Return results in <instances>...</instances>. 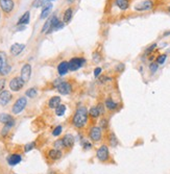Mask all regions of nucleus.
<instances>
[{
    "label": "nucleus",
    "instance_id": "obj_10",
    "mask_svg": "<svg viewBox=\"0 0 170 174\" xmlns=\"http://www.w3.org/2000/svg\"><path fill=\"white\" fill-rule=\"evenodd\" d=\"M20 77L24 80V82H29L30 77H32V66L30 64H24L22 68H21Z\"/></svg>",
    "mask_w": 170,
    "mask_h": 174
},
{
    "label": "nucleus",
    "instance_id": "obj_51",
    "mask_svg": "<svg viewBox=\"0 0 170 174\" xmlns=\"http://www.w3.org/2000/svg\"><path fill=\"white\" fill-rule=\"evenodd\" d=\"M0 75H1V74H0Z\"/></svg>",
    "mask_w": 170,
    "mask_h": 174
},
{
    "label": "nucleus",
    "instance_id": "obj_30",
    "mask_svg": "<svg viewBox=\"0 0 170 174\" xmlns=\"http://www.w3.org/2000/svg\"><path fill=\"white\" fill-rule=\"evenodd\" d=\"M166 60H167V53H162V54H159L156 58V63L159 65H164L166 63Z\"/></svg>",
    "mask_w": 170,
    "mask_h": 174
},
{
    "label": "nucleus",
    "instance_id": "obj_35",
    "mask_svg": "<svg viewBox=\"0 0 170 174\" xmlns=\"http://www.w3.org/2000/svg\"><path fill=\"white\" fill-rule=\"evenodd\" d=\"M108 126H109V121L106 118H102L100 121H99V127L101 129H107Z\"/></svg>",
    "mask_w": 170,
    "mask_h": 174
},
{
    "label": "nucleus",
    "instance_id": "obj_17",
    "mask_svg": "<svg viewBox=\"0 0 170 174\" xmlns=\"http://www.w3.org/2000/svg\"><path fill=\"white\" fill-rule=\"evenodd\" d=\"M69 72V64L66 61L61 62L60 64L58 65V73L60 76H64Z\"/></svg>",
    "mask_w": 170,
    "mask_h": 174
},
{
    "label": "nucleus",
    "instance_id": "obj_11",
    "mask_svg": "<svg viewBox=\"0 0 170 174\" xmlns=\"http://www.w3.org/2000/svg\"><path fill=\"white\" fill-rule=\"evenodd\" d=\"M57 90L61 95H68V94H70L71 91H72V86H71L70 82L64 80V82H62L60 85L57 87Z\"/></svg>",
    "mask_w": 170,
    "mask_h": 174
},
{
    "label": "nucleus",
    "instance_id": "obj_28",
    "mask_svg": "<svg viewBox=\"0 0 170 174\" xmlns=\"http://www.w3.org/2000/svg\"><path fill=\"white\" fill-rule=\"evenodd\" d=\"M109 143L112 147H116L118 145V140H117V137L114 132H111L109 135Z\"/></svg>",
    "mask_w": 170,
    "mask_h": 174
},
{
    "label": "nucleus",
    "instance_id": "obj_46",
    "mask_svg": "<svg viewBox=\"0 0 170 174\" xmlns=\"http://www.w3.org/2000/svg\"><path fill=\"white\" fill-rule=\"evenodd\" d=\"M164 37H167V36H170V30L169 32H164V35H163Z\"/></svg>",
    "mask_w": 170,
    "mask_h": 174
},
{
    "label": "nucleus",
    "instance_id": "obj_22",
    "mask_svg": "<svg viewBox=\"0 0 170 174\" xmlns=\"http://www.w3.org/2000/svg\"><path fill=\"white\" fill-rule=\"evenodd\" d=\"M114 3L120 11H126L129 7V0H115Z\"/></svg>",
    "mask_w": 170,
    "mask_h": 174
},
{
    "label": "nucleus",
    "instance_id": "obj_49",
    "mask_svg": "<svg viewBox=\"0 0 170 174\" xmlns=\"http://www.w3.org/2000/svg\"><path fill=\"white\" fill-rule=\"evenodd\" d=\"M168 11H169V13H170V7H168Z\"/></svg>",
    "mask_w": 170,
    "mask_h": 174
},
{
    "label": "nucleus",
    "instance_id": "obj_24",
    "mask_svg": "<svg viewBox=\"0 0 170 174\" xmlns=\"http://www.w3.org/2000/svg\"><path fill=\"white\" fill-rule=\"evenodd\" d=\"M72 16H73V10L72 7H68L65 10L64 12V15H63V22L65 24L69 23L71 19H72Z\"/></svg>",
    "mask_w": 170,
    "mask_h": 174
},
{
    "label": "nucleus",
    "instance_id": "obj_2",
    "mask_svg": "<svg viewBox=\"0 0 170 174\" xmlns=\"http://www.w3.org/2000/svg\"><path fill=\"white\" fill-rule=\"evenodd\" d=\"M12 71V66L8 63V57L4 51H0V74L7 76Z\"/></svg>",
    "mask_w": 170,
    "mask_h": 174
},
{
    "label": "nucleus",
    "instance_id": "obj_39",
    "mask_svg": "<svg viewBox=\"0 0 170 174\" xmlns=\"http://www.w3.org/2000/svg\"><path fill=\"white\" fill-rule=\"evenodd\" d=\"M53 146H54L55 149H60V150H61V148H64V144H63L62 139L61 140H57V141L53 143Z\"/></svg>",
    "mask_w": 170,
    "mask_h": 174
},
{
    "label": "nucleus",
    "instance_id": "obj_43",
    "mask_svg": "<svg viewBox=\"0 0 170 174\" xmlns=\"http://www.w3.org/2000/svg\"><path fill=\"white\" fill-rule=\"evenodd\" d=\"M62 82H64V79H62V78H57V79H54L53 80V82H52V86L54 87V88H57V87L60 85V83Z\"/></svg>",
    "mask_w": 170,
    "mask_h": 174
},
{
    "label": "nucleus",
    "instance_id": "obj_45",
    "mask_svg": "<svg viewBox=\"0 0 170 174\" xmlns=\"http://www.w3.org/2000/svg\"><path fill=\"white\" fill-rule=\"evenodd\" d=\"M123 70H124V65H123V64H119L118 66L116 67L117 72H122Z\"/></svg>",
    "mask_w": 170,
    "mask_h": 174
},
{
    "label": "nucleus",
    "instance_id": "obj_27",
    "mask_svg": "<svg viewBox=\"0 0 170 174\" xmlns=\"http://www.w3.org/2000/svg\"><path fill=\"white\" fill-rule=\"evenodd\" d=\"M89 116L91 118H93V119H97V118L100 116V113H99V111H98L97 107H92L90 110H89Z\"/></svg>",
    "mask_w": 170,
    "mask_h": 174
},
{
    "label": "nucleus",
    "instance_id": "obj_36",
    "mask_svg": "<svg viewBox=\"0 0 170 174\" xmlns=\"http://www.w3.org/2000/svg\"><path fill=\"white\" fill-rule=\"evenodd\" d=\"M82 145L85 150H89V149L92 148V144L89 142V140H82Z\"/></svg>",
    "mask_w": 170,
    "mask_h": 174
},
{
    "label": "nucleus",
    "instance_id": "obj_29",
    "mask_svg": "<svg viewBox=\"0 0 170 174\" xmlns=\"http://www.w3.org/2000/svg\"><path fill=\"white\" fill-rule=\"evenodd\" d=\"M50 27H51V17L48 18L47 21L44 23V25H43V27H42L41 32L42 33H48L49 30H50Z\"/></svg>",
    "mask_w": 170,
    "mask_h": 174
},
{
    "label": "nucleus",
    "instance_id": "obj_41",
    "mask_svg": "<svg viewBox=\"0 0 170 174\" xmlns=\"http://www.w3.org/2000/svg\"><path fill=\"white\" fill-rule=\"evenodd\" d=\"M101 72H102V69H101L100 67L95 68V69H94V77H95V78H98V77L100 76Z\"/></svg>",
    "mask_w": 170,
    "mask_h": 174
},
{
    "label": "nucleus",
    "instance_id": "obj_20",
    "mask_svg": "<svg viewBox=\"0 0 170 174\" xmlns=\"http://www.w3.org/2000/svg\"><path fill=\"white\" fill-rule=\"evenodd\" d=\"M48 157L50 158V160L52 161H58V160H60V158L62 157V155H63V152H62L60 149H50V150L48 151Z\"/></svg>",
    "mask_w": 170,
    "mask_h": 174
},
{
    "label": "nucleus",
    "instance_id": "obj_34",
    "mask_svg": "<svg viewBox=\"0 0 170 174\" xmlns=\"http://www.w3.org/2000/svg\"><path fill=\"white\" fill-rule=\"evenodd\" d=\"M11 128H12L11 125H8V124H4V126L2 127V132H1V135H2V137H3V138L8 136V133L10 132Z\"/></svg>",
    "mask_w": 170,
    "mask_h": 174
},
{
    "label": "nucleus",
    "instance_id": "obj_12",
    "mask_svg": "<svg viewBox=\"0 0 170 174\" xmlns=\"http://www.w3.org/2000/svg\"><path fill=\"white\" fill-rule=\"evenodd\" d=\"M43 10H42V13L40 15V19L41 20H44V19H47V17L50 15L51 11H52V7H53V4H52V2H49V1H45L44 3L42 5Z\"/></svg>",
    "mask_w": 170,
    "mask_h": 174
},
{
    "label": "nucleus",
    "instance_id": "obj_23",
    "mask_svg": "<svg viewBox=\"0 0 170 174\" xmlns=\"http://www.w3.org/2000/svg\"><path fill=\"white\" fill-rule=\"evenodd\" d=\"M62 99L60 96H52V97L48 100V107L49 108H54L58 107V104H61Z\"/></svg>",
    "mask_w": 170,
    "mask_h": 174
},
{
    "label": "nucleus",
    "instance_id": "obj_31",
    "mask_svg": "<svg viewBox=\"0 0 170 174\" xmlns=\"http://www.w3.org/2000/svg\"><path fill=\"white\" fill-rule=\"evenodd\" d=\"M63 132V126L62 125H58L54 127V129L52 130V136L53 137H58Z\"/></svg>",
    "mask_w": 170,
    "mask_h": 174
},
{
    "label": "nucleus",
    "instance_id": "obj_38",
    "mask_svg": "<svg viewBox=\"0 0 170 174\" xmlns=\"http://www.w3.org/2000/svg\"><path fill=\"white\" fill-rule=\"evenodd\" d=\"M45 0H33L32 1V7L38 8L40 7H42L43 3H44Z\"/></svg>",
    "mask_w": 170,
    "mask_h": 174
},
{
    "label": "nucleus",
    "instance_id": "obj_18",
    "mask_svg": "<svg viewBox=\"0 0 170 174\" xmlns=\"http://www.w3.org/2000/svg\"><path fill=\"white\" fill-rule=\"evenodd\" d=\"M103 104H104V107H106L108 110L111 111V112L116 111L117 108H118V107H119L118 102H116L113 98H111V97H108Z\"/></svg>",
    "mask_w": 170,
    "mask_h": 174
},
{
    "label": "nucleus",
    "instance_id": "obj_42",
    "mask_svg": "<svg viewBox=\"0 0 170 174\" xmlns=\"http://www.w3.org/2000/svg\"><path fill=\"white\" fill-rule=\"evenodd\" d=\"M5 83H7V79L0 78V92H2L5 88Z\"/></svg>",
    "mask_w": 170,
    "mask_h": 174
},
{
    "label": "nucleus",
    "instance_id": "obj_47",
    "mask_svg": "<svg viewBox=\"0 0 170 174\" xmlns=\"http://www.w3.org/2000/svg\"><path fill=\"white\" fill-rule=\"evenodd\" d=\"M73 1H74V0H67V2H69V3H72Z\"/></svg>",
    "mask_w": 170,
    "mask_h": 174
},
{
    "label": "nucleus",
    "instance_id": "obj_7",
    "mask_svg": "<svg viewBox=\"0 0 170 174\" xmlns=\"http://www.w3.org/2000/svg\"><path fill=\"white\" fill-rule=\"evenodd\" d=\"M89 138L93 142H100L102 139V129L99 126H92L89 132Z\"/></svg>",
    "mask_w": 170,
    "mask_h": 174
},
{
    "label": "nucleus",
    "instance_id": "obj_14",
    "mask_svg": "<svg viewBox=\"0 0 170 174\" xmlns=\"http://www.w3.org/2000/svg\"><path fill=\"white\" fill-rule=\"evenodd\" d=\"M24 49H25V44H20V43H15L11 46L10 52L13 57H18L21 52H22Z\"/></svg>",
    "mask_w": 170,
    "mask_h": 174
},
{
    "label": "nucleus",
    "instance_id": "obj_8",
    "mask_svg": "<svg viewBox=\"0 0 170 174\" xmlns=\"http://www.w3.org/2000/svg\"><path fill=\"white\" fill-rule=\"evenodd\" d=\"M24 85H25V82H24V80L21 78V77H14V78L11 79L10 83H8V87H10L11 91L13 92H19L21 89L23 88Z\"/></svg>",
    "mask_w": 170,
    "mask_h": 174
},
{
    "label": "nucleus",
    "instance_id": "obj_21",
    "mask_svg": "<svg viewBox=\"0 0 170 174\" xmlns=\"http://www.w3.org/2000/svg\"><path fill=\"white\" fill-rule=\"evenodd\" d=\"M29 21H30V12L26 11L25 13L19 18V20H18V22H17V25H27V24L29 23Z\"/></svg>",
    "mask_w": 170,
    "mask_h": 174
},
{
    "label": "nucleus",
    "instance_id": "obj_19",
    "mask_svg": "<svg viewBox=\"0 0 170 174\" xmlns=\"http://www.w3.org/2000/svg\"><path fill=\"white\" fill-rule=\"evenodd\" d=\"M74 136H72L71 133H67V135L64 136V138L62 139V141H63V144H64V147L65 148H71L73 147L74 145Z\"/></svg>",
    "mask_w": 170,
    "mask_h": 174
},
{
    "label": "nucleus",
    "instance_id": "obj_37",
    "mask_svg": "<svg viewBox=\"0 0 170 174\" xmlns=\"http://www.w3.org/2000/svg\"><path fill=\"white\" fill-rule=\"evenodd\" d=\"M36 146V143L35 142H32V143H28V144H26L25 146H24V151L25 152H29L32 149L35 148Z\"/></svg>",
    "mask_w": 170,
    "mask_h": 174
},
{
    "label": "nucleus",
    "instance_id": "obj_26",
    "mask_svg": "<svg viewBox=\"0 0 170 174\" xmlns=\"http://www.w3.org/2000/svg\"><path fill=\"white\" fill-rule=\"evenodd\" d=\"M37 95H38V89H37L36 87L29 88L28 90H26V92H25V96H27L28 98H35Z\"/></svg>",
    "mask_w": 170,
    "mask_h": 174
},
{
    "label": "nucleus",
    "instance_id": "obj_25",
    "mask_svg": "<svg viewBox=\"0 0 170 174\" xmlns=\"http://www.w3.org/2000/svg\"><path fill=\"white\" fill-rule=\"evenodd\" d=\"M66 110H67V107H66V104H58L57 107L54 108V111H55V115L58 117H62V116H64L65 113H66Z\"/></svg>",
    "mask_w": 170,
    "mask_h": 174
},
{
    "label": "nucleus",
    "instance_id": "obj_16",
    "mask_svg": "<svg viewBox=\"0 0 170 174\" xmlns=\"http://www.w3.org/2000/svg\"><path fill=\"white\" fill-rule=\"evenodd\" d=\"M22 161V157L19 153H12L8 157V164L10 166H16Z\"/></svg>",
    "mask_w": 170,
    "mask_h": 174
},
{
    "label": "nucleus",
    "instance_id": "obj_40",
    "mask_svg": "<svg viewBox=\"0 0 170 174\" xmlns=\"http://www.w3.org/2000/svg\"><path fill=\"white\" fill-rule=\"evenodd\" d=\"M96 107L98 108V111H99L100 115H104V112H106V107H104V104L103 103H98Z\"/></svg>",
    "mask_w": 170,
    "mask_h": 174
},
{
    "label": "nucleus",
    "instance_id": "obj_15",
    "mask_svg": "<svg viewBox=\"0 0 170 174\" xmlns=\"http://www.w3.org/2000/svg\"><path fill=\"white\" fill-rule=\"evenodd\" d=\"M0 123L2 124H8L13 127L15 125V119L14 117L10 114H5V113H1L0 114Z\"/></svg>",
    "mask_w": 170,
    "mask_h": 174
},
{
    "label": "nucleus",
    "instance_id": "obj_44",
    "mask_svg": "<svg viewBox=\"0 0 170 174\" xmlns=\"http://www.w3.org/2000/svg\"><path fill=\"white\" fill-rule=\"evenodd\" d=\"M100 60H101L100 54H99V53H96V52H95V53L93 54V61L95 62V63H98V62H99Z\"/></svg>",
    "mask_w": 170,
    "mask_h": 174
},
{
    "label": "nucleus",
    "instance_id": "obj_1",
    "mask_svg": "<svg viewBox=\"0 0 170 174\" xmlns=\"http://www.w3.org/2000/svg\"><path fill=\"white\" fill-rule=\"evenodd\" d=\"M88 116H89V111L86 107H78L76 108L75 113H74L72 123L76 128H82L88 122Z\"/></svg>",
    "mask_w": 170,
    "mask_h": 174
},
{
    "label": "nucleus",
    "instance_id": "obj_6",
    "mask_svg": "<svg viewBox=\"0 0 170 174\" xmlns=\"http://www.w3.org/2000/svg\"><path fill=\"white\" fill-rule=\"evenodd\" d=\"M69 64V71H77L78 69H80L83 65L86 64V58L83 57H72L71 60L68 62Z\"/></svg>",
    "mask_w": 170,
    "mask_h": 174
},
{
    "label": "nucleus",
    "instance_id": "obj_33",
    "mask_svg": "<svg viewBox=\"0 0 170 174\" xmlns=\"http://www.w3.org/2000/svg\"><path fill=\"white\" fill-rule=\"evenodd\" d=\"M159 69V65H158L156 62H151L149 64V71L151 72V74H154Z\"/></svg>",
    "mask_w": 170,
    "mask_h": 174
},
{
    "label": "nucleus",
    "instance_id": "obj_48",
    "mask_svg": "<svg viewBox=\"0 0 170 174\" xmlns=\"http://www.w3.org/2000/svg\"><path fill=\"white\" fill-rule=\"evenodd\" d=\"M45 1H49V2H51V1H54V0H45ZM44 1V2H45Z\"/></svg>",
    "mask_w": 170,
    "mask_h": 174
},
{
    "label": "nucleus",
    "instance_id": "obj_13",
    "mask_svg": "<svg viewBox=\"0 0 170 174\" xmlns=\"http://www.w3.org/2000/svg\"><path fill=\"white\" fill-rule=\"evenodd\" d=\"M12 98H13V95L10 91L8 90H3L2 92H0V104L2 107H5L11 102Z\"/></svg>",
    "mask_w": 170,
    "mask_h": 174
},
{
    "label": "nucleus",
    "instance_id": "obj_50",
    "mask_svg": "<svg viewBox=\"0 0 170 174\" xmlns=\"http://www.w3.org/2000/svg\"><path fill=\"white\" fill-rule=\"evenodd\" d=\"M0 18H1V14H0Z\"/></svg>",
    "mask_w": 170,
    "mask_h": 174
},
{
    "label": "nucleus",
    "instance_id": "obj_3",
    "mask_svg": "<svg viewBox=\"0 0 170 174\" xmlns=\"http://www.w3.org/2000/svg\"><path fill=\"white\" fill-rule=\"evenodd\" d=\"M27 105V98L25 96H22V97H19L15 101V103L13 104V107H12V113L14 115H19L22 112L25 110Z\"/></svg>",
    "mask_w": 170,
    "mask_h": 174
},
{
    "label": "nucleus",
    "instance_id": "obj_9",
    "mask_svg": "<svg viewBox=\"0 0 170 174\" xmlns=\"http://www.w3.org/2000/svg\"><path fill=\"white\" fill-rule=\"evenodd\" d=\"M0 7L3 13L11 14L15 8L14 0H0Z\"/></svg>",
    "mask_w": 170,
    "mask_h": 174
},
{
    "label": "nucleus",
    "instance_id": "obj_32",
    "mask_svg": "<svg viewBox=\"0 0 170 174\" xmlns=\"http://www.w3.org/2000/svg\"><path fill=\"white\" fill-rule=\"evenodd\" d=\"M157 46H158L157 43H153V44H151L150 46H148V47L146 48V50H145V52H144V54L149 55L150 53H152V51L157 48Z\"/></svg>",
    "mask_w": 170,
    "mask_h": 174
},
{
    "label": "nucleus",
    "instance_id": "obj_4",
    "mask_svg": "<svg viewBox=\"0 0 170 174\" xmlns=\"http://www.w3.org/2000/svg\"><path fill=\"white\" fill-rule=\"evenodd\" d=\"M96 157L98 158V161L102 162V163H107L110 160V150L108 145L102 144L99 148L97 149L96 151Z\"/></svg>",
    "mask_w": 170,
    "mask_h": 174
},
{
    "label": "nucleus",
    "instance_id": "obj_5",
    "mask_svg": "<svg viewBox=\"0 0 170 174\" xmlns=\"http://www.w3.org/2000/svg\"><path fill=\"white\" fill-rule=\"evenodd\" d=\"M153 7H154L153 0H143V1L138 2V3L135 5L134 10L136 12H147V11L152 10Z\"/></svg>",
    "mask_w": 170,
    "mask_h": 174
}]
</instances>
